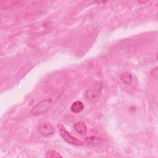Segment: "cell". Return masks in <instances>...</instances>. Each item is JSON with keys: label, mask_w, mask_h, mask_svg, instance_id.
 I'll list each match as a JSON object with an SVG mask.
<instances>
[{"label": "cell", "mask_w": 158, "mask_h": 158, "mask_svg": "<svg viewBox=\"0 0 158 158\" xmlns=\"http://www.w3.org/2000/svg\"><path fill=\"white\" fill-rule=\"evenodd\" d=\"M58 96L49 97L35 104L31 110V114L33 115H40L46 114L54 104Z\"/></svg>", "instance_id": "1"}, {"label": "cell", "mask_w": 158, "mask_h": 158, "mask_svg": "<svg viewBox=\"0 0 158 158\" xmlns=\"http://www.w3.org/2000/svg\"><path fill=\"white\" fill-rule=\"evenodd\" d=\"M57 129L60 136L68 143L72 145L81 146L83 144V142L78 138L73 136L70 134L69 132L65 129L64 126L60 123L57 124Z\"/></svg>", "instance_id": "2"}, {"label": "cell", "mask_w": 158, "mask_h": 158, "mask_svg": "<svg viewBox=\"0 0 158 158\" xmlns=\"http://www.w3.org/2000/svg\"><path fill=\"white\" fill-rule=\"evenodd\" d=\"M102 88V82H97L89 87L85 92L84 94L85 98L90 101L96 100L101 94Z\"/></svg>", "instance_id": "3"}, {"label": "cell", "mask_w": 158, "mask_h": 158, "mask_svg": "<svg viewBox=\"0 0 158 158\" xmlns=\"http://www.w3.org/2000/svg\"><path fill=\"white\" fill-rule=\"evenodd\" d=\"M38 131L43 136L48 137L53 135L54 128L51 123L45 122L38 126Z\"/></svg>", "instance_id": "4"}, {"label": "cell", "mask_w": 158, "mask_h": 158, "mask_svg": "<svg viewBox=\"0 0 158 158\" xmlns=\"http://www.w3.org/2000/svg\"><path fill=\"white\" fill-rule=\"evenodd\" d=\"M34 65L31 62H28L23 65L17 72L15 75V78L17 79H20L22 78L24 75H25L33 67Z\"/></svg>", "instance_id": "5"}, {"label": "cell", "mask_w": 158, "mask_h": 158, "mask_svg": "<svg viewBox=\"0 0 158 158\" xmlns=\"http://www.w3.org/2000/svg\"><path fill=\"white\" fill-rule=\"evenodd\" d=\"M85 141L88 145H90L92 146H96L100 144L103 141V139L102 138L93 136L86 138L85 139Z\"/></svg>", "instance_id": "6"}, {"label": "cell", "mask_w": 158, "mask_h": 158, "mask_svg": "<svg viewBox=\"0 0 158 158\" xmlns=\"http://www.w3.org/2000/svg\"><path fill=\"white\" fill-rule=\"evenodd\" d=\"M75 131L81 135H85L87 131V127L86 125L82 122H77L74 125Z\"/></svg>", "instance_id": "7"}, {"label": "cell", "mask_w": 158, "mask_h": 158, "mask_svg": "<svg viewBox=\"0 0 158 158\" xmlns=\"http://www.w3.org/2000/svg\"><path fill=\"white\" fill-rule=\"evenodd\" d=\"M84 109V105L82 102L80 101H77L72 103L70 107V110L72 112L75 114H78L81 112Z\"/></svg>", "instance_id": "8"}, {"label": "cell", "mask_w": 158, "mask_h": 158, "mask_svg": "<svg viewBox=\"0 0 158 158\" xmlns=\"http://www.w3.org/2000/svg\"><path fill=\"white\" fill-rule=\"evenodd\" d=\"M120 80L126 85H129L132 82V76L131 74L128 72H124L122 73L120 75Z\"/></svg>", "instance_id": "9"}, {"label": "cell", "mask_w": 158, "mask_h": 158, "mask_svg": "<svg viewBox=\"0 0 158 158\" xmlns=\"http://www.w3.org/2000/svg\"><path fill=\"white\" fill-rule=\"evenodd\" d=\"M46 158H57L62 157V156L54 149H49L46 153Z\"/></svg>", "instance_id": "10"}, {"label": "cell", "mask_w": 158, "mask_h": 158, "mask_svg": "<svg viewBox=\"0 0 158 158\" xmlns=\"http://www.w3.org/2000/svg\"><path fill=\"white\" fill-rule=\"evenodd\" d=\"M152 71H153V77L156 78H157V67H156L154 68Z\"/></svg>", "instance_id": "11"}]
</instances>
